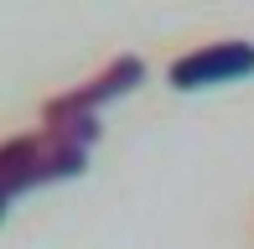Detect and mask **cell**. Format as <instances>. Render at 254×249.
Masks as SVG:
<instances>
[{"instance_id":"obj_1","label":"cell","mask_w":254,"mask_h":249,"mask_svg":"<svg viewBox=\"0 0 254 249\" xmlns=\"http://www.w3.org/2000/svg\"><path fill=\"white\" fill-rule=\"evenodd\" d=\"M88 166V145L67 140L57 130H26V135H10L0 140V197H21L31 187H47L63 182V177H83Z\"/></svg>"},{"instance_id":"obj_2","label":"cell","mask_w":254,"mask_h":249,"mask_svg":"<svg viewBox=\"0 0 254 249\" xmlns=\"http://www.w3.org/2000/svg\"><path fill=\"white\" fill-rule=\"evenodd\" d=\"M254 73V42H207V47H192L182 52L177 62L166 67L171 88L192 94V88H218V83H234V78H249Z\"/></svg>"},{"instance_id":"obj_3","label":"cell","mask_w":254,"mask_h":249,"mask_svg":"<svg viewBox=\"0 0 254 249\" xmlns=\"http://www.w3.org/2000/svg\"><path fill=\"white\" fill-rule=\"evenodd\" d=\"M140 78H145V62L135 58V52H125V58H114L109 67H104L94 83H78L73 94L47 99V104H42V115H99V104H109V99L130 94Z\"/></svg>"},{"instance_id":"obj_4","label":"cell","mask_w":254,"mask_h":249,"mask_svg":"<svg viewBox=\"0 0 254 249\" xmlns=\"http://www.w3.org/2000/svg\"><path fill=\"white\" fill-rule=\"evenodd\" d=\"M5 202H10V197H0V218H5Z\"/></svg>"}]
</instances>
